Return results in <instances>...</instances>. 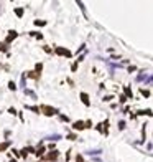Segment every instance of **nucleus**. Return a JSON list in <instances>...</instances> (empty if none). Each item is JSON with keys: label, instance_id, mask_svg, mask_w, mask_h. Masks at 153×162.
Instances as JSON below:
<instances>
[{"label": "nucleus", "instance_id": "obj_1", "mask_svg": "<svg viewBox=\"0 0 153 162\" xmlns=\"http://www.w3.org/2000/svg\"><path fill=\"white\" fill-rule=\"evenodd\" d=\"M40 109H41V111H43L46 116H54V114H58V109H56V108H51V106H46V104H43Z\"/></svg>", "mask_w": 153, "mask_h": 162}, {"label": "nucleus", "instance_id": "obj_2", "mask_svg": "<svg viewBox=\"0 0 153 162\" xmlns=\"http://www.w3.org/2000/svg\"><path fill=\"white\" fill-rule=\"evenodd\" d=\"M56 53H58V55H61V56H71V51H69V50H66V48H61V46H58L56 48Z\"/></svg>", "mask_w": 153, "mask_h": 162}, {"label": "nucleus", "instance_id": "obj_3", "mask_svg": "<svg viewBox=\"0 0 153 162\" xmlns=\"http://www.w3.org/2000/svg\"><path fill=\"white\" fill-rule=\"evenodd\" d=\"M43 159H46V161H56L58 159V151H53V152L43 155Z\"/></svg>", "mask_w": 153, "mask_h": 162}, {"label": "nucleus", "instance_id": "obj_4", "mask_svg": "<svg viewBox=\"0 0 153 162\" xmlns=\"http://www.w3.org/2000/svg\"><path fill=\"white\" fill-rule=\"evenodd\" d=\"M72 129H76V131H82V129H84V123H82V121H76V123L72 124Z\"/></svg>", "mask_w": 153, "mask_h": 162}, {"label": "nucleus", "instance_id": "obj_5", "mask_svg": "<svg viewBox=\"0 0 153 162\" xmlns=\"http://www.w3.org/2000/svg\"><path fill=\"white\" fill-rule=\"evenodd\" d=\"M15 38H17V31H10V33H8V37L5 38V43H10L12 40H15Z\"/></svg>", "mask_w": 153, "mask_h": 162}, {"label": "nucleus", "instance_id": "obj_6", "mask_svg": "<svg viewBox=\"0 0 153 162\" xmlns=\"http://www.w3.org/2000/svg\"><path fill=\"white\" fill-rule=\"evenodd\" d=\"M81 101L84 103L86 106H89L90 104V101H89V96L86 94V93H81Z\"/></svg>", "mask_w": 153, "mask_h": 162}, {"label": "nucleus", "instance_id": "obj_7", "mask_svg": "<svg viewBox=\"0 0 153 162\" xmlns=\"http://www.w3.org/2000/svg\"><path fill=\"white\" fill-rule=\"evenodd\" d=\"M35 154H36V155H45V147H40Z\"/></svg>", "mask_w": 153, "mask_h": 162}, {"label": "nucleus", "instance_id": "obj_8", "mask_svg": "<svg viewBox=\"0 0 153 162\" xmlns=\"http://www.w3.org/2000/svg\"><path fill=\"white\" fill-rule=\"evenodd\" d=\"M8 146H10V142H2V144H0V151H5Z\"/></svg>", "mask_w": 153, "mask_h": 162}, {"label": "nucleus", "instance_id": "obj_9", "mask_svg": "<svg viewBox=\"0 0 153 162\" xmlns=\"http://www.w3.org/2000/svg\"><path fill=\"white\" fill-rule=\"evenodd\" d=\"M15 13H17V17H21L23 15V8H15Z\"/></svg>", "mask_w": 153, "mask_h": 162}, {"label": "nucleus", "instance_id": "obj_10", "mask_svg": "<svg viewBox=\"0 0 153 162\" xmlns=\"http://www.w3.org/2000/svg\"><path fill=\"white\" fill-rule=\"evenodd\" d=\"M41 68H43V66H41V63H38V65H36V71H35L36 75H40V71H41Z\"/></svg>", "mask_w": 153, "mask_h": 162}, {"label": "nucleus", "instance_id": "obj_11", "mask_svg": "<svg viewBox=\"0 0 153 162\" xmlns=\"http://www.w3.org/2000/svg\"><path fill=\"white\" fill-rule=\"evenodd\" d=\"M125 93H127V96H128V98H133V93H132L128 88H125Z\"/></svg>", "mask_w": 153, "mask_h": 162}, {"label": "nucleus", "instance_id": "obj_12", "mask_svg": "<svg viewBox=\"0 0 153 162\" xmlns=\"http://www.w3.org/2000/svg\"><path fill=\"white\" fill-rule=\"evenodd\" d=\"M28 76H30V78H38L40 75H36L35 71H30V73H28Z\"/></svg>", "mask_w": 153, "mask_h": 162}, {"label": "nucleus", "instance_id": "obj_13", "mask_svg": "<svg viewBox=\"0 0 153 162\" xmlns=\"http://www.w3.org/2000/svg\"><path fill=\"white\" fill-rule=\"evenodd\" d=\"M45 23H46L45 20H36L35 22V25H38V27H40V25H45Z\"/></svg>", "mask_w": 153, "mask_h": 162}, {"label": "nucleus", "instance_id": "obj_14", "mask_svg": "<svg viewBox=\"0 0 153 162\" xmlns=\"http://www.w3.org/2000/svg\"><path fill=\"white\" fill-rule=\"evenodd\" d=\"M8 88H10V89H15L17 86H15V83H13V81H10V83H8Z\"/></svg>", "mask_w": 153, "mask_h": 162}, {"label": "nucleus", "instance_id": "obj_15", "mask_svg": "<svg viewBox=\"0 0 153 162\" xmlns=\"http://www.w3.org/2000/svg\"><path fill=\"white\" fill-rule=\"evenodd\" d=\"M118 127H120V129H124V127H125V123H124V121H120V123H118Z\"/></svg>", "mask_w": 153, "mask_h": 162}, {"label": "nucleus", "instance_id": "obj_16", "mask_svg": "<svg viewBox=\"0 0 153 162\" xmlns=\"http://www.w3.org/2000/svg\"><path fill=\"white\" fill-rule=\"evenodd\" d=\"M142 94H143V96H150V93H148L146 89H142Z\"/></svg>", "mask_w": 153, "mask_h": 162}, {"label": "nucleus", "instance_id": "obj_17", "mask_svg": "<svg viewBox=\"0 0 153 162\" xmlns=\"http://www.w3.org/2000/svg\"><path fill=\"white\" fill-rule=\"evenodd\" d=\"M76 162H84L82 161V155H77V157H76Z\"/></svg>", "mask_w": 153, "mask_h": 162}, {"label": "nucleus", "instance_id": "obj_18", "mask_svg": "<svg viewBox=\"0 0 153 162\" xmlns=\"http://www.w3.org/2000/svg\"><path fill=\"white\" fill-rule=\"evenodd\" d=\"M8 113H10V114H17V111H15L13 108H10V109H8Z\"/></svg>", "mask_w": 153, "mask_h": 162}, {"label": "nucleus", "instance_id": "obj_19", "mask_svg": "<svg viewBox=\"0 0 153 162\" xmlns=\"http://www.w3.org/2000/svg\"><path fill=\"white\" fill-rule=\"evenodd\" d=\"M5 50H7V46H5V45H0V51H5Z\"/></svg>", "mask_w": 153, "mask_h": 162}, {"label": "nucleus", "instance_id": "obj_20", "mask_svg": "<svg viewBox=\"0 0 153 162\" xmlns=\"http://www.w3.org/2000/svg\"><path fill=\"white\" fill-rule=\"evenodd\" d=\"M12 162H17V161H12Z\"/></svg>", "mask_w": 153, "mask_h": 162}]
</instances>
